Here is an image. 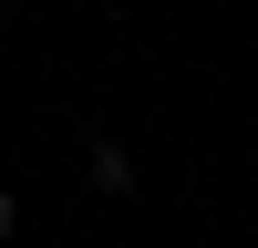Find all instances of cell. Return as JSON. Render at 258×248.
Wrapping results in <instances>:
<instances>
[{
	"mask_svg": "<svg viewBox=\"0 0 258 248\" xmlns=\"http://www.w3.org/2000/svg\"><path fill=\"white\" fill-rule=\"evenodd\" d=\"M93 176H103V186L124 197V186H135V155H124V145H93Z\"/></svg>",
	"mask_w": 258,
	"mask_h": 248,
	"instance_id": "1",
	"label": "cell"
},
{
	"mask_svg": "<svg viewBox=\"0 0 258 248\" xmlns=\"http://www.w3.org/2000/svg\"><path fill=\"white\" fill-rule=\"evenodd\" d=\"M11 227H21V207H11V197H0V238H11Z\"/></svg>",
	"mask_w": 258,
	"mask_h": 248,
	"instance_id": "2",
	"label": "cell"
}]
</instances>
